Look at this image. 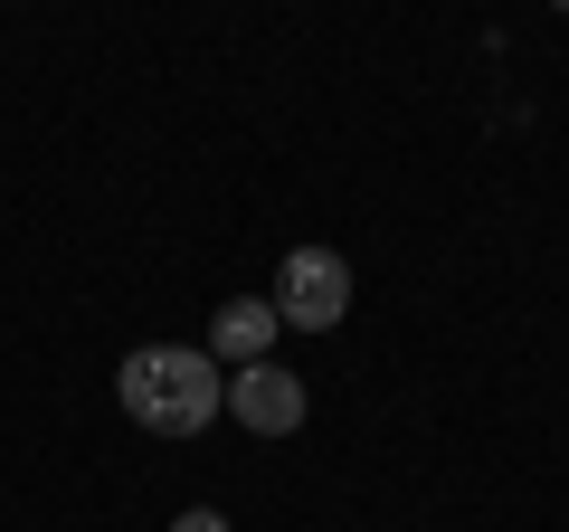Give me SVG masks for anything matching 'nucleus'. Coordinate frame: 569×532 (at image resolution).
I'll return each instance as SVG.
<instances>
[{
  "instance_id": "1",
  "label": "nucleus",
  "mask_w": 569,
  "mask_h": 532,
  "mask_svg": "<svg viewBox=\"0 0 569 532\" xmlns=\"http://www.w3.org/2000/svg\"><path fill=\"white\" fill-rule=\"evenodd\" d=\"M114 400H123V418L152 428V437H200L209 418L228 410V371L209 362V352H190V343H142V352H123Z\"/></svg>"
},
{
  "instance_id": "3",
  "label": "nucleus",
  "mask_w": 569,
  "mask_h": 532,
  "mask_svg": "<svg viewBox=\"0 0 569 532\" xmlns=\"http://www.w3.org/2000/svg\"><path fill=\"white\" fill-rule=\"evenodd\" d=\"M305 381H295V371L284 362H238L228 371V418H238V428H257V437H295L305 428Z\"/></svg>"
},
{
  "instance_id": "5",
  "label": "nucleus",
  "mask_w": 569,
  "mask_h": 532,
  "mask_svg": "<svg viewBox=\"0 0 569 532\" xmlns=\"http://www.w3.org/2000/svg\"><path fill=\"white\" fill-rule=\"evenodd\" d=\"M171 532H228V513H219V504H190V513H181Z\"/></svg>"
},
{
  "instance_id": "4",
  "label": "nucleus",
  "mask_w": 569,
  "mask_h": 532,
  "mask_svg": "<svg viewBox=\"0 0 569 532\" xmlns=\"http://www.w3.org/2000/svg\"><path fill=\"white\" fill-rule=\"evenodd\" d=\"M276 333H284V314H276V295H238V305H219V324H209V362H266L276 352Z\"/></svg>"
},
{
  "instance_id": "6",
  "label": "nucleus",
  "mask_w": 569,
  "mask_h": 532,
  "mask_svg": "<svg viewBox=\"0 0 569 532\" xmlns=\"http://www.w3.org/2000/svg\"><path fill=\"white\" fill-rule=\"evenodd\" d=\"M550 10H569V0H550Z\"/></svg>"
},
{
  "instance_id": "2",
  "label": "nucleus",
  "mask_w": 569,
  "mask_h": 532,
  "mask_svg": "<svg viewBox=\"0 0 569 532\" xmlns=\"http://www.w3.org/2000/svg\"><path fill=\"white\" fill-rule=\"evenodd\" d=\"M276 314L295 333H332L351 314V257L342 247H295V257L276 266Z\"/></svg>"
}]
</instances>
